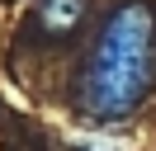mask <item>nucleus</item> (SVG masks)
<instances>
[{
  "label": "nucleus",
  "mask_w": 156,
  "mask_h": 151,
  "mask_svg": "<svg viewBox=\"0 0 156 151\" xmlns=\"http://www.w3.org/2000/svg\"><path fill=\"white\" fill-rule=\"evenodd\" d=\"M151 38L156 14L147 0H123L104 19L95 38V52L80 80V109L90 123H123L151 85Z\"/></svg>",
  "instance_id": "obj_1"
},
{
  "label": "nucleus",
  "mask_w": 156,
  "mask_h": 151,
  "mask_svg": "<svg viewBox=\"0 0 156 151\" xmlns=\"http://www.w3.org/2000/svg\"><path fill=\"white\" fill-rule=\"evenodd\" d=\"M80 14H85V0H38V28L48 38L71 33L80 24Z\"/></svg>",
  "instance_id": "obj_2"
}]
</instances>
